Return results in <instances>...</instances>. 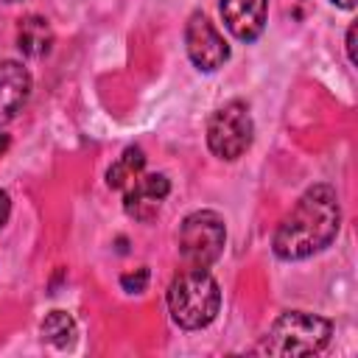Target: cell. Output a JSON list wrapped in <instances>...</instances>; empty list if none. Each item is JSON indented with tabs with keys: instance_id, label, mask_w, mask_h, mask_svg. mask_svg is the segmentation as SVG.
Segmentation results:
<instances>
[{
	"instance_id": "obj_13",
	"label": "cell",
	"mask_w": 358,
	"mask_h": 358,
	"mask_svg": "<svg viewBox=\"0 0 358 358\" xmlns=\"http://www.w3.org/2000/svg\"><path fill=\"white\" fill-rule=\"evenodd\" d=\"M145 285H148V268L145 266L137 268L134 274H123L120 277V288L129 291V294H140V291H145Z\"/></svg>"
},
{
	"instance_id": "obj_10",
	"label": "cell",
	"mask_w": 358,
	"mask_h": 358,
	"mask_svg": "<svg viewBox=\"0 0 358 358\" xmlns=\"http://www.w3.org/2000/svg\"><path fill=\"white\" fill-rule=\"evenodd\" d=\"M17 48L22 50V56H31V59H42L50 53L53 48V31L48 25L45 17H25L20 20V28H17Z\"/></svg>"
},
{
	"instance_id": "obj_4",
	"label": "cell",
	"mask_w": 358,
	"mask_h": 358,
	"mask_svg": "<svg viewBox=\"0 0 358 358\" xmlns=\"http://www.w3.org/2000/svg\"><path fill=\"white\" fill-rule=\"evenodd\" d=\"M227 243V227L224 218L213 210H196L190 213L176 235L179 257L193 268H210Z\"/></svg>"
},
{
	"instance_id": "obj_11",
	"label": "cell",
	"mask_w": 358,
	"mask_h": 358,
	"mask_svg": "<svg viewBox=\"0 0 358 358\" xmlns=\"http://www.w3.org/2000/svg\"><path fill=\"white\" fill-rule=\"evenodd\" d=\"M143 168H145V154H143V148H140V145H129V148L112 162V168L106 171V185L115 187V190H126V187L143 173Z\"/></svg>"
},
{
	"instance_id": "obj_15",
	"label": "cell",
	"mask_w": 358,
	"mask_h": 358,
	"mask_svg": "<svg viewBox=\"0 0 358 358\" xmlns=\"http://www.w3.org/2000/svg\"><path fill=\"white\" fill-rule=\"evenodd\" d=\"M347 56L352 64H358V53H355V22L347 28Z\"/></svg>"
},
{
	"instance_id": "obj_9",
	"label": "cell",
	"mask_w": 358,
	"mask_h": 358,
	"mask_svg": "<svg viewBox=\"0 0 358 358\" xmlns=\"http://www.w3.org/2000/svg\"><path fill=\"white\" fill-rule=\"evenodd\" d=\"M31 95V73L14 62H0V126L11 123Z\"/></svg>"
},
{
	"instance_id": "obj_5",
	"label": "cell",
	"mask_w": 358,
	"mask_h": 358,
	"mask_svg": "<svg viewBox=\"0 0 358 358\" xmlns=\"http://www.w3.org/2000/svg\"><path fill=\"white\" fill-rule=\"evenodd\" d=\"M255 137L252 112L243 101H229L218 106L207 123V145L221 159H238Z\"/></svg>"
},
{
	"instance_id": "obj_1",
	"label": "cell",
	"mask_w": 358,
	"mask_h": 358,
	"mask_svg": "<svg viewBox=\"0 0 358 358\" xmlns=\"http://www.w3.org/2000/svg\"><path fill=\"white\" fill-rule=\"evenodd\" d=\"M341 227L338 196L330 185L308 187L291 213L280 221L271 238V249L280 260H305L327 249Z\"/></svg>"
},
{
	"instance_id": "obj_3",
	"label": "cell",
	"mask_w": 358,
	"mask_h": 358,
	"mask_svg": "<svg viewBox=\"0 0 358 358\" xmlns=\"http://www.w3.org/2000/svg\"><path fill=\"white\" fill-rule=\"evenodd\" d=\"M330 336H333L330 319L308 313V310H285L282 316L274 319V324L263 336V344L257 347V352L282 355V358L313 355L327 347Z\"/></svg>"
},
{
	"instance_id": "obj_18",
	"label": "cell",
	"mask_w": 358,
	"mask_h": 358,
	"mask_svg": "<svg viewBox=\"0 0 358 358\" xmlns=\"http://www.w3.org/2000/svg\"><path fill=\"white\" fill-rule=\"evenodd\" d=\"M6 3H14V0H6Z\"/></svg>"
},
{
	"instance_id": "obj_12",
	"label": "cell",
	"mask_w": 358,
	"mask_h": 358,
	"mask_svg": "<svg viewBox=\"0 0 358 358\" xmlns=\"http://www.w3.org/2000/svg\"><path fill=\"white\" fill-rule=\"evenodd\" d=\"M42 338L59 350L70 347L76 341V322L70 313L64 310H50L45 319H42Z\"/></svg>"
},
{
	"instance_id": "obj_14",
	"label": "cell",
	"mask_w": 358,
	"mask_h": 358,
	"mask_svg": "<svg viewBox=\"0 0 358 358\" xmlns=\"http://www.w3.org/2000/svg\"><path fill=\"white\" fill-rule=\"evenodd\" d=\"M8 215H11V196L0 187V227H6Z\"/></svg>"
},
{
	"instance_id": "obj_6",
	"label": "cell",
	"mask_w": 358,
	"mask_h": 358,
	"mask_svg": "<svg viewBox=\"0 0 358 358\" xmlns=\"http://www.w3.org/2000/svg\"><path fill=\"white\" fill-rule=\"evenodd\" d=\"M185 48H187L190 62L204 73L218 70L229 59V45L201 11H193L185 25Z\"/></svg>"
},
{
	"instance_id": "obj_2",
	"label": "cell",
	"mask_w": 358,
	"mask_h": 358,
	"mask_svg": "<svg viewBox=\"0 0 358 358\" xmlns=\"http://www.w3.org/2000/svg\"><path fill=\"white\" fill-rule=\"evenodd\" d=\"M221 308V291L215 277L207 268H185L168 285V310L171 319L185 330L207 327Z\"/></svg>"
},
{
	"instance_id": "obj_17",
	"label": "cell",
	"mask_w": 358,
	"mask_h": 358,
	"mask_svg": "<svg viewBox=\"0 0 358 358\" xmlns=\"http://www.w3.org/2000/svg\"><path fill=\"white\" fill-rule=\"evenodd\" d=\"M330 3H336L338 8H355V0H330Z\"/></svg>"
},
{
	"instance_id": "obj_7",
	"label": "cell",
	"mask_w": 358,
	"mask_h": 358,
	"mask_svg": "<svg viewBox=\"0 0 358 358\" xmlns=\"http://www.w3.org/2000/svg\"><path fill=\"white\" fill-rule=\"evenodd\" d=\"M168 193H171V182H168L165 173H140L126 187L123 207H126V213L131 218L145 224V221H151L159 213V207H162Z\"/></svg>"
},
{
	"instance_id": "obj_16",
	"label": "cell",
	"mask_w": 358,
	"mask_h": 358,
	"mask_svg": "<svg viewBox=\"0 0 358 358\" xmlns=\"http://www.w3.org/2000/svg\"><path fill=\"white\" fill-rule=\"evenodd\" d=\"M8 143H11V140H8V134H3V131H0V157L6 154V148H8Z\"/></svg>"
},
{
	"instance_id": "obj_8",
	"label": "cell",
	"mask_w": 358,
	"mask_h": 358,
	"mask_svg": "<svg viewBox=\"0 0 358 358\" xmlns=\"http://www.w3.org/2000/svg\"><path fill=\"white\" fill-rule=\"evenodd\" d=\"M268 0H221V17L241 42H255L266 28Z\"/></svg>"
}]
</instances>
